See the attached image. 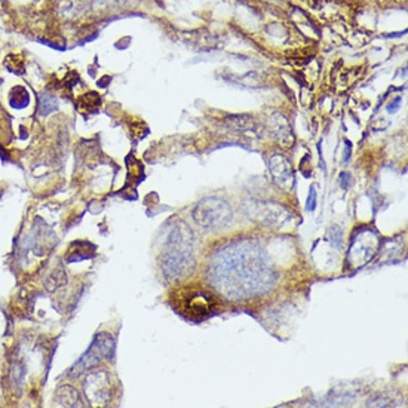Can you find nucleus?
Segmentation results:
<instances>
[{"instance_id":"nucleus-8","label":"nucleus","mask_w":408,"mask_h":408,"mask_svg":"<svg viewBox=\"0 0 408 408\" xmlns=\"http://www.w3.org/2000/svg\"><path fill=\"white\" fill-rule=\"evenodd\" d=\"M316 208V189L315 186L310 187L309 190V197H307V203H306V210L307 211H315Z\"/></svg>"},{"instance_id":"nucleus-5","label":"nucleus","mask_w":408,"mask_h":408,"mask_svg":"<svg viewBox=\"0 0 408 408\" xmlns=\"http://www.w3.org/2000/svg\"><path fill=\"white\" fill-rule=\"evenodd\" d=\"M113 350V340L106 336V334H100L94 344L91 346V349L86 352V355L82 358V361L76 365V368L80 370H88L89 366L95 365L97 362H100L101 359L107 358V355Z\"/></svg>"},{"instance_id":"nucleus-2","label":"nucleus","mask_w":408,"mask_h":408,"mask_svg":"<svg viewBox=\"0 0 408 408\" xmlns=\"http://www.w3.org/2000/svg\"><path fill=\"white\" fill-rule=\"evenodd\" d=\"M172 304L175 310L190 321L208 319L220 310L218 299L207 288L184 287L172 294Z\"/></svg>"},{"instance_id":"nucleus-6","label":"nucleus","mask_w":408,"mask_h":408,"mask_svg":"<svg viewBox=\"0 0 408 408\" xmlns=\"http://www.w3.org/2000/svg\"><path fill=\"white\" fill-rule=\"evenodd\" d=\"M269 127L272 131V135L283 146H291L294 143V135L291 131V127L288 124L287 117L283 114L275 113L270 120H269Z\"/></svg>"},{"instance_id":"nucleus-11","label":"nucleus","mask_w":408,"mask_h":408,"mask_svg":"<svg viewBox=\"0 0 408 408\" xmlns=\"http://www.w3.org/2000/svg\"><path fill=\"white\" fill-rule=\"evenodd\" d=\"M399 103H401V98H396V100H395V103H393V106L390 104V107H389L387 110H389L390 113H392V111H396V110H398V106H399Z\"/></svg>"},{"instance_id":"nucleus-7","label":"nucleus","mask_w":408,"mask_h":408,"mask_svg":"<svg viewBox=\"0 0 408 408\" xmlns=\"http://www.w3.org/2000/svg\"><path fill=\"white\" fill-rule=\"evenodd\" d=\"M269 165H270L272 175L275 177V181L279 183L280 186H285L288 180H291L293 171H291L288 160L285 159L283 156H280V154L272 156L270 160H269Z\"/></svg>"},{"instance_id":"nucleus-4","label":"nucleus","mask_w":408,"mask_h":408,"mask_svg":"<svg viewBox=\"0 0 408 408\" xmlns=\"http://www.w3.org/2000/svg\"><path fill=\"white\" fill-rule=\"evenodd\" d=\"M189 237H192V235L187 236V239ZM187 239L181 237L180 230H175L171 235L170 243H174V248L163 260V272L167 278H177L183 275L192 263V247L187 243Z\"/></svg>"},{"instance_id":"nucleus-10","label":"nucleus","mask_w":408,"mask_h":408,"mask_svg":"<svg viewBox=\"0 0 408 408\" xmlns=\"http://www.w3.org/2000/svg\"><path fill=\"white\" fill-rule=\"evenodd\" d=\"M350 184H352V177H350V174H349V172H343V174L340 175V186H342V189L347 190V189L350 187Z\"/></svg>"},{"instance_id":"nucleus-9","label":"nucleus","mask_w":408,"mask_h":408,"mask_svg":"<svg viewBox=\"0 0 408 408\" xmlns=\"http://www.w3.org/2000/svg\"><path fill=\"white\" fill-rule=\"evenodd\" d=\"M342 236H343V232L339 229V227H333L331 230V242L336 248H340L342 247Z\"/></svg>"},{"instance_id":"nucleus-3","label":"nucleus","mask_w":408,"mask_h":408,"mask_svg":"<svg viewBox=\"0 0 408 408\" xmlns=\"http://www.w3.org/2000/svg\"><path fill=\"white\" fill-rule=\"evenodd\" d=\"M233 214L229 203L218 197L202 199L193 210V220L202 229H220L230 223Z\"/></svg>"},{"instance_id":"nucleus-1","label":"nucleus","mask_w":408,"mask_h":408,"mask_svg":"<svg viewBox=\"0 0 408 408\" xmlns=\"http://www.w3.org/2000/svg\"><path fill=\"white\" fill-rule=\"evenodd\" d=\"M210 280L223 296L243 300L267 293L275 283V270L261 247L239 240L211 258Z\"/></svg>"}]
</instances>
